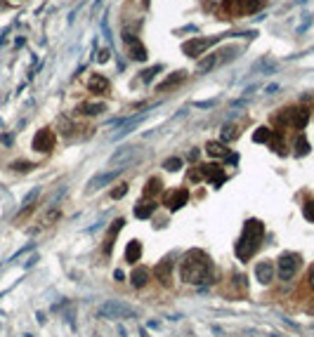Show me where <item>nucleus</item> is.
Wrapping results in <instances>:
<instances>
[{"label":"nucleus","instance_id":"nucleus-1","mask_svg":"<svg viewBox=\"0 0 314 337\" xmlns=\"http://www.w3.org/2000/svg\"><path fill=\"white\" fill-rule=\"evenodd\" d=\"M208 276H211V260H208V255H203L201 250L187 252V257L180 264V278L185 283L196 285V283L205 281Z\"/></svg>","mask_w":314,"mask_h":337},{"label":"nucleus","instance_id":"nucleus-2","mask_svg":"<svg viewBox=\"0 0 314 337\" xmlns=\"http://www.w3.org/2000/svg\"><path fill=\"white\" fill-rule=\"evenodd\" d=\"M262 236H265V227H262V222H260V220H248L246 227H243V234H241L239 243H236V255H239V260L248 262L253 255L258 252Z\"/></svg>","mask_w":314,"mask_h":337},{"label":"nucleus","instance_id":"nucleus-3","mask_svg":"<svg viewBox=\"0 0 314 337\" xmlns=\"http://www.w3.org/2000/svg\"><path fill=\"white\" fill-rule=\"evenodd\" d=\"M309 120V109H284L281 113L274 116V123L276 125H288V128H295V130H302Z\"/></svg>","mask_w":314,"mask_h":337},{"label":"nucleus","instance_id":"nucleus-4","mask_svg":"<svg viewBox=\"0 0 314 337\" xmlns=\"http://www.w3.org/2000/svg\"><path fill=\"white\" fill-rule=\"evenodd\" d=\"M222 7H225L232 17H241V14L258 12L260 7H265V0H225Z\"/></svg>","mask_w":314,"mask_h":337},{"label":"nucleus","instance_id":"nucleus-5","mask_svg":"<svg viewBox=\"0 0 314 337\" xmlns=\"http://www.w3.org/2000/svg\"><path fill=\"white\" fill-rule=\"evenodd\" d=\"M298 267H300V255L286 252V255H281L279 262H276V274L284 281H291L295 276V271H298Z\"/></svg>","mask_w":314,"mask_h":337},{"label":"nucleus","instance_id":"nucleus-6","mask_svg":"<svg viewBox=\"0 0 314 337\" xmlns=\"http://www.w3.org/2000/svg\"><path fill=\"white\" fill-rule=\"evenodd\" d=\"M215 40H218V38H191V40H187L185 45H182V52L189 57H198V55H203Z\"/></svg>","mask_w":314,"mask_h":337},{"label":"nucleus","instance_id":"nucleus-7","mask_svg":"<svg viewBox=\"0 0 314 337\" xmlns=\"http://www.w3.org/2000/svg\"><path fill=\"white\" fill-rule=\"evenodd\" d=\"M52 146H55V135H52V130L43 128V130L36 132V137H33V149L36 151L48 153V151H52Z\"/></svg>","mask_w":314,"mask_h":337},{"label":"nucleus","instance_id":"nucleus-8","mask_svg":"<svg viewBox=\"0 0 314 337\" xmlns=\"http://www.w3.org/2000/svg\"><path fill=\"white\" fill-rule=\"evenodd\" d=\"M123 40H125V45H128V52H130V57H132V59H137V62H144V59H147V48H144L142 43L137 40L135 35L125 33Z\"/></svg>","mask_w":314,"mask_h":337},{"label":"nucleus","instance_id":"nucleus-9","mask_svg":"<svg viewBox=\"0 0 314 337\" xmlns=\"http://www.w3.org/2000/svg\"><path fill=\"white\" fill-rule=\"evenodd\" d=\"M187 200H189V191L187 189H175V191H170L165 196V205L175 213V210H180V207L185 205Z\"/></svg>","mask_w":314,"mask_h":337},{"label":"nucleus","instance_id":"nucleus-10","mask_svg":"<svg viewBox=\"0 0 314 337\" xmlns=\"http://www.w3.org/2000/svg\"><path fill=\"white\" fill-rule=\"evenodd\" d=\"M274 274H276V267H274L272 262H260L258 267H255V276H258L260 283H272Z\"/></svg>","mask_w":314,"mask_h":337},{"label":"nucleus","instance_id":"nucleus-11","mask_svg":"<svg viewBox=\"0 0 314 337\" xmlns=\"http://www.w3.org/2000/svg\"><path fill=\"white\" fill-rule=\"evenodd\" d=\"M88 90L90 92H97V95H104V92H109V80L99 73H92L88 80Z\"/></svg>","mask_w":314,"mask_h":337},{"label":"nucleus","instance_id":"nucleus-12","mask_svg":"<svg viewBox=\"0 0 314 337\" xmlns=\"http://www.w3.org/2000/svg\"><path fill=\"white\" fill-rule=\"evenodd\" d=\"M154 213H156V203L154 200H142V203L135 205V217H139V220H147Z\"/></svg>","mask_w":314,"mask_h":337},{"label":"nucleus","instance_id":"nucleus-13","mask_svg":"<svg viewBox=\"0 0 314 337\" xmlns=\"http://www.w3.org/2000/svg\"><path fill=\"white\" fill-rule=\"evenodd\" d=\"M185 80V71H175V73H170V76L165 78L163 83L158 85V92H168L170 88H175V85H180Z\"/></svg>","mask_w":314,"mask_h":337},{"label":"nucleus","instance_id":"nucleus-14","mask_svg":"<svg viewBox=\"0 0 314 337\" xmlns=\"http://www.w3.org/2000/svg\"><path fill=\"white\" fill-rule=\"evenodd\" d=\"M293 153H295V156H307V153H309V142L305 139L302 132H298L295 139H293Z\"/></svg>","mask_w":314,"mask_h":337},{"label":"nucleus","instance_id":"nucleus-15","mask_svg":"<svg viewBox=\"0 0 314 337\" xmlns=\"http://www.w3.org/2000/svg\"><path fill=\"white\" fill-rule=\"evenodd\" d=\"M205 151H208V156H213V158H227V156H229V151L225 149L222 142H208V144H205Z\"/></svg>","mask_w":314,"mask_h":337},{"label":"nucleus","instance_id":"nucleus-16","mask_svg":"<svg viewBox=\"0 0 314 337\" xmlns=\"http://www.w3.org/2000/svg\"><path fill=\"white\" fill-rule=\"evenodd\" d=\"M130 281H132L135 288H142V285H147V281H149V271H147L144 267H135V271H132V276H130Z\"/></svg>","mask_w":314,"mask_h":337},{"label":"nucleus","instance_id":"nucleus-17","mask_svg":"<svg viewBox=\"0 0 314 337\" xmlns=\"http://www.w3.org/2000/svg\"><path fill=\"white\" fill-rule=\"evenodd\" d=\"M163 191V184H161V179L158 177H151L144 186V198H151V196H156V193Z\"/></svg>","mask_w":314,"mask_h":337},{"label":"nucleus","instance_id":"nucleus-18","mask_svg":"<svg viewBox=\"0 0 314 337\" xmlns=\"http://www.w3.org/2000/svg\"><path fill=\"white\" fill-rule=\"evenodd\" d=\"M218 62H220V52H218V55H205L203 59L198 62V66H196V69H198V73H208V71H211V69H213V66H215Z\"/></svg>","mask_w":314,"mask_h":337},{"label":"nucleus","instance_id":"nucleus-19","mask_svg":"<svg viewBox=\"0 0 314 337\" xmlns=\"http://www.w3.org/2000/svg\"><path fill=\"white\" fill-rule=\"evenodd\" d=\"M139 255H142V245L137 241L128 243V248H125V262H130V264H135L137 260H139Z\"/></svg>","mask_w":314,"mask_h":337},{"label":"nucleus","instance_id":"nucleus-20","mask_svg":"<svg viewBox=\"0 0 314 337\" xmlns=\"http://www.w3.org/2000/svg\"><path fill=\"white\" fill-rule=\"evenodd\" d=\"M116 175H118V170L109 172V175L104 172V175H99V177H95L92 182H90V184H88V189H90V191H95V189H99V184H109V182H111L114 177H116Z\"/></svg>","mask_w":314,"mask_h":337},{"label":"nucleus","instance_id":"nucleus-21","mask_svg":"<svg viewBox=\"0 0 314 337\" xmlns=\"http://www.w3.org/2000/svg\"><path fill=\"white\" fill-rule=\"evenodd\" d=\"M104 109H107L104 104H83L81 113H85V116H97V113H102Z\"/></svg>","mask_w":314,"mask_h":337},{"label":"nucleus","instance_id":"nucleus-22","mask_svg":"<svg viewBox=\"0 0 314 337\" xmlns=\"http://www.w3.org/2000/svg\"><path fill=\"white\" fill-rule=\"evenodd\" d=\"M156 276H158V281L163 283V281H168L170 278V262H161L156 267Z\"/></svg>","mask_w":314,"mask_h":337},{"label":"nucleus","instance_id":"nucleus-23","mask_svg":"<svg viewBox=\"0 0 314 337\" xmlns=\"http://www.w3.org/2000/svg\"><path fill=\"white\" fill-rule=\"evenodd\" d=\"M123 227V220H116L114 222V227H111V231H109V241H107V252H111V245H114V238H116V234H118V229Z\"/></svg>","mask_w":314,"mask_h":337},{"label":"nucleus","instance_id":"nucleus-24","mask_svg":"<svg viewBox=\"0 0 314 337\" xmlns=\"http://www.w3.org/2000/svg\"><path fill=\"white\" fill-rule=\"evenodd\" d=\"M269 137H272V130H267V128H260V130L253 135L255 142H269Z\"/></svg>","mask_w":314,"mask_h":337},{"label":"nucleus","instance_id":"nucleus-25","mask_svg":"<svg viewBox=\"0 0 314 337\" xmlns=\"http://www.w3.org/2000/svg\"><path fill=\"white\" fill-rule=\"evenodd\" d=\"M163 167H168L170 172L180 170V167H182V158H168V160L163 163Z\"/></svg>","mask_w":314,"mask_h":337},{"label":"nucleus","instance_id":"nucleus-26","mask_svg":"<svg viewBox=\"0 0 314 337\" xmlns=\"http://www.w3.org/2000/svg\"><path fill=\"white\" fill-rule=\"evenodd\" d=\"M302 213H305V217H307L309 222H314V200L305 203V207H302Z\"/></svg>","mask_w":314,"mask_h":337},{"label":"nucleus","instance_id":"nucleus-27","mask_svg":"<svg viewBox=\"0 0 314 337\" xmlns=\"http://www.w3.org/2000/svg\"><path fill=\"white\" fill-rule=\"evenodd\" d=\"M125 193H128V184H118V189L111 191V198H121V196H125Z\"/></svg>","mask_w":314,"mask_h":337},{"label":"nucleus","instance_id":"nucleus-28","mask_svg":"<svg viewBox=\"0 0 314 337\" xmlns=\"http://www.w3.org/2000/svg\"><path fill=\"white\" fill-rule=\"evenodd\" d=\"M236 137V128H232V125H229V128H225V132H222V139H234Z\"/></svg>","mask_w":314,"mask_h":337},{"label":"nucleus","instance_id":"nucleus-29","mask_svg":"<svg viewBox=\"0 0 314 337\" xmlns=\"http://www.w3.org/2000/svg\"><path fill=\"white\" fill-rule=\"evenodd\" d=\"M156 71H158V66H154V69H149V71H144V73H142V80H144V83H149L151 78H154V73H156Z\"/></svg>","mask_w":314,"mask_h":337},{"label":"nucleus","instance_id":"nucleus-30","mask_svg":"<svg viewBox=\"0 0 314 337\" xmlns=\"http://www.w3.org/2000/svg\"><path fill=\"white\" fill-rule=\"evenodd\" d=\"M14 170H24V172H26V170H31V167H33V165H31V163H14Z\"/></svg>","mask_w":314,"mask_h":337},{"label":"nucleus","instance_id":"nucleus-31","mask_svg":"<svg viewBox=\"0 0 314 337\" xmlns=\"http://www.w3.org/2000/svg\"><path fill=\"white\" fill-rule=\"evenodd\" d=\"M97 59H99V62H107V59H109V50H102V52H99V57H97Z\"/></svg>","mask_w":314,"mask_h":337},{"label":"nucleus","instance_id":"nucleus-32","mask_svg":"<svg viewBox=\"0 0 314 337\" xmlns=\"http://www.w3.org/2000/svg\"><path fill=\"white\" fill-rule=\"evenodd\" d=\"M307 281H309V285L314 288V264H312V269H309V274H307Z\"/></svg>","mask_w":314,"mask_h":337}]
</instances>
